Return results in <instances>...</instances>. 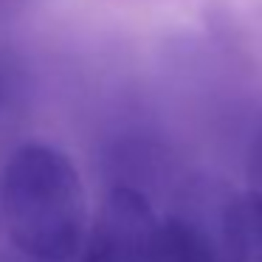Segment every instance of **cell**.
Segmentation results:
<instances>
[{
    "label": "cell",
    "instance_id": "1",
    "mask_svg": "<svg viewBox=\"0 0 262 262\" xmlns=\"http://www.w3.org/2000/svg\"><path fill=\"white\" fill-rule=\"evenodd\" d=\"M0 214L12 248L51 262H74L88 237V192L79 169L48 144H23L3 172Z\"/></svg>",
    "mask_w": 262,
    "mask_h": 262
},
{
    "label": "cell",
    "instance_id": "5",
    "mask_svg": "<svg viewBox=\"0 0 262 262\" xmlns=\"http://www.w3.org/2000/svg\"><path fill=\"white\" fill-rule=\"evenodd\" d=\"M245 181H248V192L262 198V133L251 141L248 158H245Z\"/></svg>",
    "mask_w": 262,
    "mask_h": 262
},
{
    "label": "cell",
    "instance_id": "2",
    "mask_svg": "<svg viewBox=\"0 0 262 262\" xmlns=\"http://www.w3.org/2000/svg\"><path fill=\"white\" fill-rule=\"evenodd\" d=\"M155 228L158 217L147 194L136 186H113L76 262H149Z\"/></svg>",
    "mask_w": 262,
    "mask_h": 262
},
{
    "label": "cell",
    "instance_id": "6",
    "mask_svg": "<svg viewBox=\"0 0 262 262\" xmlns=\"http://www.w3.org/2000/svg\"><path fill=\"white\" fill-rule=\"evenodd\" d=\"M0 262H51V259H40V256H31V254H23V251L14 248L12 254L0 256Z\"/></svg>",
    "mask_w": 262,
    "mask_h": 262
},
{
    "label": "cell",
    "instance_id": "3",
    "mask_svg": "<svg viewBox=\"0 0 262 262\" xmlns=\"http://www.w3.org/2000/svg\"><path fill=\"white\" fill-rule=\"evenodd\" d=\"M223 251L228 262H262V198L245 189L223 209Z\"/></svg>",
    "mask_w": 262,
    "mask_h": 262
},
{
    "label": "cell",
    "instance_id": "4",
    "mask_svg": "<svg viewBox=\"0 0 262 262\" xmlns=\"http://www.w3.org/2000/svg\"><path fill=\"white\" fill-rule=\"evenodd\" d=\"M149 262H228L226 251L214 245V239L200 226L183 217H164L158 220L152 237Z\"/></svg>",
    "mask_w": 262,
    "mask_h": 262
}]
</instances>
